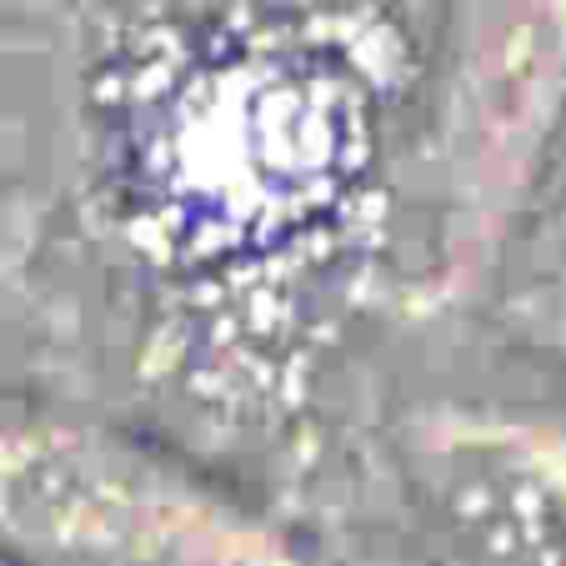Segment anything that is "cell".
<instances>
[{
  "mask_svg": "<svg viewBox=\"0 0 566 566\" xmlns=\"http://www.w3.org/2000/svg\"><path fill=\"white\" fill-rule=\"evenodd\" d=\"M566 160V0H437L411 176L427 251L411 301L471 311L532 231Z\"/></svg>",
  "mask_w": 566,
  "mask_h": 566,
  "instance_id": "obj_1",
  "label": "cell"
},
{
  "mask_svg": "<svg viewBox=\"0 0 566 566\" xmlns=\"http://www.w3.org/2000/svg\"><path fill=\"white\" fill-rule=\"evenodd\" d=\"M0 552L41 566H306L301 542L181 447L0 391Z\"/></svg>",
  "mask_w": 566,
  "mask_h": 566,
  "instance_id": "obj_2",
  "label": "cell"
},
{
  "mask_svg": "<svg viewBox=\"0 0 566 566\" xmlns=\"http://www.w3.org/2000/svg\"><path fill=\"white\" fill-rule=\"evenodd\" d=\"M411 502L496 566H566V411L506 391H427L386 437Z\"/></svg>",
  "mask_w": 566,
  "mask_h": 566,
  "instance_id": "obj_3",
  "label": "cell"
}]
</instances>
